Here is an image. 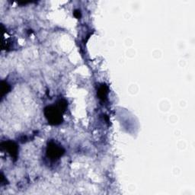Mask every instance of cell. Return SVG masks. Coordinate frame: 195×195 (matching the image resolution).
Wrapping results in <instances>:
<instances>
[{
	"instance_id": "obj_1",
	"label": "cell",
	"mask_w": 195,
	"mask_h": 195,
	"mask_svg": "<svg viewBox=\"0 0 195 195\" xmlns=\"http://www.w3.org/2000/svg\"><path fill=\"white\" fill-rule=\"evenodd\" d=\"M61 149L59 148H57L56 146H53V147H50V150L49 152V154L51 155V156L54 158V157L59 156L61 155Z\"/></svg>"
}]
</instances>
